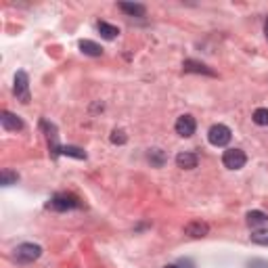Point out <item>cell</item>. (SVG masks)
I'll list each match as a JSON object with an SVG mask.
<instances>
[{"instance_id": "cell-19", "label": "cell", "mask_w": 268, "mask_h": 268, "mask_svg": "<svg viewBox=\"0 0 268 268\" xmlns=\"http://www.w3.org/2000/svg\"><path fill=\"white\" fill-rule=\"evenodd\" d=\"M17 180H19L17 172H13V170H3V185H5V187H11V185H15Z\"/></svg>"}, {"instance_id": "cell-22", "label": "cell", "mask_w": 268, "mask_h": 268, "mask_svg": "<svg viewBox=\"0 0 268 268\" xmlns=\"http://www.w3.org/2000/svg\"><path fill=\"white\" fill-rule=\"evenodd\" d=\"M264 36H266V40H268V19H266V23H264Z\"/></svg>"}, {"instance_id": "cell-23", "label": "cell", "mask_w": 268, "mask_h": 268, "mask_svg": "<svg viewBox=\"0 0 268 268\" xmlns=\"http://www.w3.org/2000/svg\"><path fill=\"white\" fill-rule=\"evenodd\" d=\"M164 268H178V266H174V264H168V266H164Z\"/></svg>"}, {"instance_id": "cell-21", "label": "cell", "mask_w": 268, "mask_h": 268, "mask_svg": "<svg viewBox=\"0 0 268 268\" xmlns=\"http://www.w3.org/2000/svg\"><path fill=\"white\" fill-rule=\"evenodd\" d=\"M247 268H268V262L260 260V258H253V260L247 262Z\"/></svg>"}, {"instance_id": "cell-10", "label": "cell", "mask_w": 268, "mask_h": 268, "mask_svg": "<svg viewBox=\"0 0 268 268\" xmlns=\"http://www.w3.org/2000/svg\"><path fill=\"white\" fill-rule=\"evenodd\" d=\"M176 166L182 168V170H193V168H197V155L189 153V151L178 153L176 155Z\"/></svg>"}, {"instance_id": "cell-14", "label": "cell", "mask_w": 268, "mask_h": 268, "mask_svg": "<svg viewBox=\"0 0 268 268\" xmlns=\"http://www.w3.org/2000/svg\"><path fill=\"white\" fill-rule=\"evenodd\" d=\"M268 222V216L260 209H251L247 211V224L249 227H260V224H266Z\"/></svg>"}, {"instance_id": "cell-13", "label": "cell", "mask_w": 268, "mask_h": 268, "mask_svg": "<svg viewBox=\"0 0 268 268\" xmlns=\"http://www.w3.org/2000/svg\"><path fill=\"white\" fill-rule=\"evenodd\" d=\"M98 32H101V36L105 38V40H114L118 34H120V30L116 25H111V23H107V21H98Z\"/></svg>"}, {"instance_id": "cell-11", "label": "cell", "mask_w": 268, "mask_h": 268, "mask_svg": "<svg viewBox=\"0 0 268 268\" xmlns=\"http://www.w3.org/2000/svg\"><path fill=\"white\" fill-rule=\"evenodd\" d=\"M80 50L84 55H88V57H101V55H103V48L92 40H82L80 42Z\"/></svg>"}, {"instance_id": "cell-17", "label": "cell", "mask_w": 268, "mask_h": 268, "mask_svg": "<svg viewBox=\"0 0 268 268\" xmlns=\"http://www.w3.org/2000/svg\"><path fill=\"white\" fill-rule=\"evenodd\" d=\"M149 162L155 166V168H162L164 162H166V153L162 149H151L149 151Z\"/></svg>"}, {"instance_id": "cell-5", "label": "cell", "mask_w": 268, "mask_h": 268, "mask_svg": "<svg viewBox=\"0 0 268 268\" xmlns=\"http://www.w3.org/2000/svg\"><path fill=\"white\" fill-rule=\"evenodd\" d=\"M247 157H245V153L241 149H229V151H224L222 155V164L229 168V170H241V168L245 166Z\"/></svg>"}, {"instance_id": "cell-7", "label": "cell", "mask_w": 268, "mask_h": 268, "mask_svg": "<svg viewBox=\"0 0 268 268\" xmlns=\"http://www.w3.org/2000/svg\"><path fill=\"white\" fill-rule=\"evenodd\" d=\"M0 124H3L5 130H13V132L23 130V120L17 118L15 114H11V111H3V116H0Z\"/></svg>"}, {"instance_id": "cell-3", "label": "cell", "mask_w": 268, "mask_h": 268, "mask_svg": "<svg viewBox=\"0 0 268 268\" xmlns=\"http://www.w3.org/2000/svg\"><path fill=\"white\" fill-rule=\"evenodd\" d=\"M42 256V247L36 245V243H21L17 249H15V258L23 264H30V262H36L38 258Z\"/></svg>"}, {"instance_id": "cell-1", "label": "cell", "mask_w": 268, "mask_h": 268, "mask_svg": "<svg viewBox=\"0 0 268 268\" xmlns=\"http://www.w3.org/2000/svg\"><path fill=\"white\" fill-rule=\"evenodd\" d=\"M74 207H80V199L72 193H59L48 201V209H55V211H67Z\"/></svg>"}, {"instance_id": "cell-18", "label": "cell", "mask_w": 268, "mask_h": 268, "mask_svg": "<svg viewBox=\"0 0 268 268\" xmlns=\"http://www.w3.org/2000/svg\"><path fill=\"white\" fill-rule=\"evenodd\" d=\"M251 120H253V124H258V126H268V109H264V107L256 109V111H253V116H251Z\"/></svg>"}, {"instance_id": "cell-4", "label": "cell", "mask_w": 268, "mask_h": 268, "mask_svg": "<svg viewBox=\"0 0 268 268\" xmlns=\"http://www.w3.org/2000/svg\"><path fill=\"white\" fill-rule=\"evenodd\" d=\"M13 92L21 103H30V78L25 72L15 74V82H13Z\"/></svg>"}, {"instance_id": "cell-15", "label": "cell", "mask_w": 268, "mask_h": 268, "mask_svg": "<svg viewBox=\"0 0 268 268\" xmlns=\"http://www.w3.org/2000/svg\"><path fill=\"white\" fill-rule=\"evenodd\" d=\"M59 153L67 155V157H76V159H86V151H82L80 147H74V145H67V147H61Z\"/></svg>"}, {"instance_id": "cell-8", "label": "cell", "mask_w": 268, "mask_h": 268, "mask_svg": "<svg viewBox=\"0 0 268 268\" xmlns=\"http://www.w3.org/2000/svg\"><path fill=\"white\" fill-rule=\"evenodd\" d=\"M207 233H209V227H207L205 222H201V220H193V222H189L187 227H185V235H189L191 239H201Z\"/></svg>"}, {"instance_id": "cell-16", "label": "cell", "mask_w": 268, "mask_h": 268, "mask_svg": "<svg viewBox=\"0 0 268 268\" xmlns=\"http://www.w3.org/2000/svg\"><path fill=\"white\" fill-rule=\"evenodd\" d=\"M251 241L256 243V245L268 247V229H258V231H253V233H251Z\"/></svg>"}, {"instance_id": "cell-9", "label": "cell", "mask_w": 268, "mask_h": 268, "mask_svg": "<svg viewBox=\"0 0 268 268\" xmlns=\"http://www.w3.org/2000/svg\"><path fill=\"white\" fill-rule=\"evenodd\" d=\"M182 69L187 74H203V76H216L214 69H209L205 63H199V61H193V59H187L182 63Z\"/></svg>"}, {"instance_id": "cell-12", "label": "cell", "mask_w": 268, "mask_h": 268, "mask_svg": "<svg viewBox=\"0 0 268 268\" xmlns=\"http://www.w3.org/2000/svg\"><path fill=\"white\" fill-rule=\"evenodd\" d=\"M120 9L130 17H145V13H147V9L143 5H130V3H122Z\"/></svg>"}, {"instance_id": "cell-2", "label": "cell", "mask_w": 268, "mask_h": 268, "mask_svg": "<svg viewBox=\"0 0 268 268\" xmlns=\"http://www.w3.org/2000/svg\"><path fill=\"white\" fill-rule=\"evenodd\" d=\"M207 140L214 147H224V145H229L231 143V128L229 126H224V124H216V126H211L209 132H207Z\"/></svg>"}, {"instance_id": "cell-20", "label": "cell", "mask_w": 268, "mask_h": 268, "mask_svg": "<svg viewBox=\"0 0 268 268\" xmlns=\"http://www.w3.org/2000/svg\"><path fill=\"white\" fill-rule=\"evenodd\" d=\"M126 140H128V136H126L124 130H114V132H111V143H114V145H124Z\"/></svg>"}, {"instance_id": "cell-6", "label": "cell", "mask_w": 268, "mask_h": 268, "mask_svg": "<svg viewBox=\"0 0 268 268\" xmlns=\"http://www.w3.org/2000/svg\"><path fill=\"white\" fill-rule=\"evenodd\" d=\"M176 134H180V136H185V138H189V136H193L195 134V128H197V124H195V118L193 116H189V114H185V116H180L178 120H176Z\"/></svg>"}]
</instances>
